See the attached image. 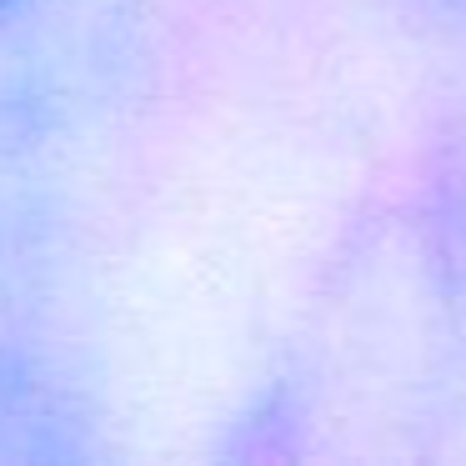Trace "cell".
<instances>
[{"label":"cell","instance_id":"7a4b0ae2","mask_svg":"<svg viewBox=\"0 0 466 466\" xmlns=\"http://www.w3.org/2000/svg\"><path fill=\"white\" fill-rule=\"evenodd\" d=\"M431 5L446 15V21H456V25L466 31V0H431Z\"/></svg>","mask_w":466,"mask_h":466},{"label":"cell","instance_id":"6da1fadb","mask_svg":"<svg viewBox=\"0 0 466 466\" xmlns=\"http://www.w3.org/2000/svg\"><path fill=\"white\" fill-rule=\"evenodd\" d=\"M146 66L141 0H0V161L101 131Z\"/></svg>","mask_w":466,"mask_h":466}]
</instances>
